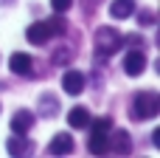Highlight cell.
Segmentation results:
<instances>
[{
    "instance_id": "ba28073f",
    "label": "cell",
    "mask_w": 160,
    "mask_h": 158,
    "mask_svg": "<svg viewBox=\"0 0 160 158\" xmlns=\"http://www.w3.org/2000/svg\"><path fill=\"white\" fill-rule=\"evenodd\" d=\"M87 150H90L93 155H104V153H110V133L93 130V136L87 139Z\"/></svg>"
},
{
    "instance_id": "4fadbf2b",
    "label": "cell",
    "mask_w": 160,
    "mask_h": 158,
    "mask_svg": "<svg viewBox=\"0 0 160 158\" xmlns=\"http://www.w3.org/2000/svg\"><path fill=\"white\" fill-rule=\"evenodd\" d=\"M6 150H8V155H28L31 153V141L25 139V136H11L8 141H6Z\"/></svg>"
},
{
    "instance_id": "5bb4252c",
    "label": "cell",
    "mask_w": 160,
    "mask_h": 158,
    "mask_svg": "<svg viewBox=\"0 0 160 158\" xmlns=\"http://www.w3.org/2000/svg\"><path fill=\"white\" fill-rule=\"evenodd\" d=\"M45 25H48V31H51V37H62V34H65V28H68L62 17H51V20L45 23Z\"/></svg>"
},
{
    "instance_id": "8fae6325",
    "label": "cell",
    "mask_w": 160,
    "mask_h": 158,
    "mask_svg": "<svg viewBox=\"0 0 160 158\" xmlns=\"http://www.w3.org/2000/svg\"><path fill=\"white\" fill-rule=\"evenodd\" d=\"M25 37H28V42H31V45H45V42L51 40V31H48V25H45V23H34V25H28Z\"/></svg>"
},
{
    "instance_id": "30bf717a",
    "label": "cell",
    "mask_w": 160,
    "mask_h": 158,
    "mask_svg": "<svg viewBox=\"0 0 160 158\" xmlns=\"http://www.w3.org/2000/svg\"><path fill=\"white\" fill-rule=\"evenodd\" d=\"M135 14V0H112L110 3V17L115 20H129Z\"/></svg>"
},
{
    "instance_id": "5b68a950",
    "label": "cell",
    "mask_w": 160,
    "mask_h": 158,
    "mask_svg": "<svg viewBox=\"0 0 160 158\" xmlns=\"http://www.w3.org/2000/svg\"><path fill=\"white\" fill-rule=\"evenodd\" d=\"M8 68H11V74H17V76H28V74L34 71V59H31L28 54L17 51V54L8 57Z\"/></svg>"
},
{
    "instance_id": "2e32d148",
    "label": "cell",
    "mask_w": 160,
    "mask_h": 158,
    "mask_svg": "<svg viewBox=\"0 0 160 158\" xmlns=\"http://www.w3.org/2000/svg\"><path fill=\"white\" fill-rule=\"evenodd\" d=\"M138 20H141V25H152V23H155V14H152L149 8H143V11L138 14Z\"/></svg>"
},
{
    "instance_id": "6da1fadb",
    "label": "cell",
    "mask_w": 160,
    "mask_h": 158,
    "mask_svg": "<svg viewBox=\"0 0 160 158\" xmlns=\"http://www.w3.org/2000/svg\"><path fill=\"white\" fill-rule=\"evenodd\" d=\"M160 113V96L158 93H138L132 99V122H146V119H155Z\"/></svg>"
},
{
    "instance_id": "9c48e42d",
    "label": "cell",
    "mask_w": 160,
    "mask_h": 158,
    "mask_svg": "<svg viewBox=\"0 0 160 158\" xmlns=\"http://www.w3.org/2000/svg\"><path fill=\"white\" fill-rule=\"evenodd\" d=\"M110 150H115L118 155H129L132 153V139L127 130H115L112 139H110Z\"/></svg>"
},
{
    "instance_id": "8992f818",
    "label": "cell",
    "mask_w": 160,
    "mask_h": 158,
    "mask_svg": "<svg viewBox=\"0 0 160 158\" xmlns=\"http://www.w3.org/2000/svg\"><path fill=\"white\" fill-rule=\"evenodd\" d=\"M62 90L70 93V96H79V93L84 90V76H82L79 71H65V76H62Z\"/></svg>"
},
{
    "instance_id": "7a4b0ae2",
    "label": "cell",
    "mask_w": 160,
    "mask_h": 158,
    "mask_svg": "<svg viewBox=\"0 0 160 158\" xmlns=\"http://www.w3.org/2000/svg\"><path fill=\"white\" fill-rule=\"evenodd\" d=\"M93 45H96V54H98V57H112V54L124 45V37H121L115 28L101 25V28L96 31V37H93Z\"/></svg>"
},
{
    "instance_id": "3957f363",
    "label": "cell",
    "mask_w": 160,
    "mask_h": 158,
    "mask_svg": "<svg viewBox=\"0 0 160 158\" xmlns=\"http://www.w3.org/2000/svg\"><path fill=\"white\" fill-rule=\"evenodd\" d=\"M124 71H127V76H141L146 71V54L141 48H132L124 59Z\"/></svg>"
},
{
    "instance_id": "9a60e30c",
    "label": "cell",
    "mask_w": 160,
    "mask_h": 158,
    "mask_svg": "<svg viewBox=\"0 0 160 158\" xmlns=\"http://www.w3.org/2000/svg\"><path fill=\"white\" fill-rule=\"evenodd\" d=\"M73 6V0H51V8L56 11V14H62V11H68Z\"/></svg>"
},
{
    "instance_id": "e0dca14e",
    "label": "cell",
    "mask_w": 160,
    "mask_h": 158,
    "mask_svg": "<svg viewBox=\"0 0 160 158\" xmlns=\"http://www.w3.org/2000/svg\"><path fill=\"white\" fill-rule=\"evenodd\" d=\"M42 113H45V116H53V113H56V102H53V99H42Z\"/></svg>"
},
{
    "instance_id": "7c38bea8",
    "label": "cell",
    "mask_w": 160,
    "mask_h": 158,
    "mask_svg": "<svg viewBox=\"0 0 160 158\" xmlns=\"http://www.w3.org/2000/svg\"><path fill=\"white\" fill-rule=\"evenodd\" d=\"M68 124H70L73 130H87V127H90V113H87V107H73V110L68 113Z\"/></svg>"
},
{
    "instance_id": "277c9868",
    "label": "cell",
    "mask_w": 160,
    "mask_h": 158,
    "mask_svg": "<svg viewBox=\"0 0 160 158\" xmlns=\"http://www.w3.org/2000/svg\"><path fill=\"white\" fill-rule=\"evenodd\" d=\"M73 136L70 133H56L53 139H51V144H48V153L51 155H56V158H62V155H70L73 153Z\"/></svg>"
},
{
    "instance_id": "52a82bcc",
    "label": "cell",
    "mask_w": 160,
    "mask_h": 158,
    "mask_svg": "<svg viewBox=\"0 0 160 158\" xmlns=\"http://www.w3.org/2000/svg\"><path fill=\"white\" fill-rule=\"evenodd\" d=\"M31 127H34V113H31V110H17V113L11 116V133L25 136Z\"/></svg>"
}]
</instances>
